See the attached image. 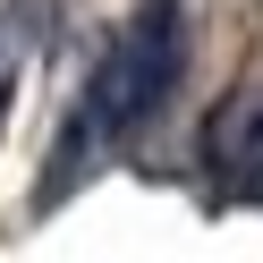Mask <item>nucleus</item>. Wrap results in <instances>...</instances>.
Instances as JSON below:
<instances>
[{
	"mask_svg": "<svg viewBox=\"0 0 263 263\" xmlns=\"http://www.w3.org/2000/svg\"><path fill=\"white\" fill-rule=\"evenodd\" d=\"M178 85H187V17H178V0H144L136 17H127V34L102 51V68L85 77L68 127L51 136V170H43L34 204L51 212L60 195H77L85 178H102L110 161L170 110Z\"/></svg>",
	"mask_w": 263,
	"mask_h": 263,
	"instance_id": "nucleus-1",
	"label": "nucleus"
},
{
	"mask_svg": "<svg viewBox=\"0 0 263 263\" xmlns=\"http://www.w3.org/2000/svg\"><path fill=\"white\" fill-rule=\"evenodd\" d=\"M204 178L229 204H263V77H238L204 110Z\"/></svg>",
	"mask_w": 263,
	"mask_h": 263,
	"instance_id": "nucleus-2",
	"label": "nucleus"
},
{
	"mask_svg": "<svg viewBox=\"0 0 263 263\" xmlns=\"http://www.w3.org/2000/svg\"><path fill=\"white\" fill-rule=\"evenodd\" d=\"M26 43H34V9L26 0H0V119H9V93L26 77Z\"/></svg>",
	"mask_w": 263,
	"mask_h": 263,
	"instance_id": "nucleus-3",
	"label": "nucleus"
}]
</instances>
